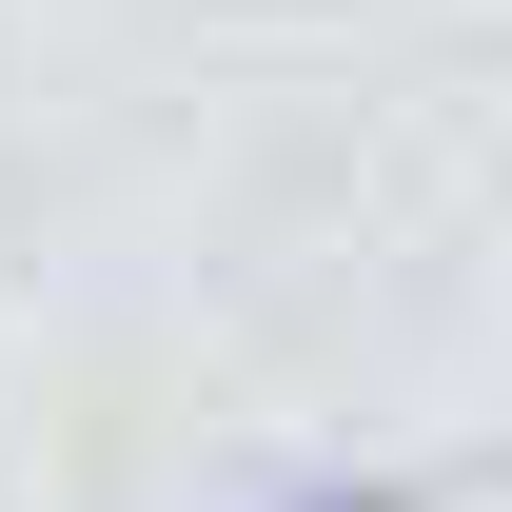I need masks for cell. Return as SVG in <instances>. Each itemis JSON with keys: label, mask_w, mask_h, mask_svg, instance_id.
<instances>
[{"label": "cell", "mask_w": 512, "mask_h": 512, "mask_svg": "<svg viewBox=\"0 0 512 512\" xmlns=\"http://www.w3.org/2000/svg\"><path fill=\"white\" fill-rule=\"evenodd\" d=\"M256 512H434L414 473H296V493H256Z\"/></svg>", "instance_id": "obj_1"}]
</instances>
